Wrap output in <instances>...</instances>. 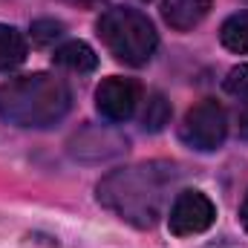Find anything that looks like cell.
Returning <instances> with one entry per match:
<instances>
[{
	"instance_id": "cell-1",
	"label": "cell",
	"mask_w": 248,
	"mask_h": 248,
	"mask_svg": "<svg viewBox=\"0 0 248 248\" xmlns=\"http://www.w3.org/2000/svg\"><path fill=\"white\" fill-rule=\"evenodd\" d=\"M168 182L170 173L162 165H133L104 176L98 185V199L122 219L139 228H150L162 211Z\"/></svg>"
},
{
	"instance_id": "cell-2",
	"label": "cell",
	"mask_w": 248,
	"mask_h": 248,
	"mask_svg": "<svg viewBox=\"0 0 248 248\" xmlns=\"http://www.w3.org/2000/svg\"><path fill=\"white\" fill-rule=\"evenodd\" d=\"M72 107V93L46 72L20 75L0 87V116L17 127H52Z\"/></svg>"
},
{
	"instance_id": "cell-3",
	"label": "cell",
	"mask_w": 248,
	"mask_h": 248,
	"mask_svg": "<svg viewBox=\"0 0 248 248\" xmlns=\"http://www.w3.org/2000/svg\"><path fill=\"white\" fill-rule=\"evenodd\" d=\"M98 35L104 41V46L130 66H141L153 58L156 52V29L150 23L147 15H141L139 9H127L116 6L107 9L98 20Z\"/></svg>"
},
{
	"instance_id": "cell-4",
	"label": "cell",
	"mask_w": 248,
	"mask_h": 248,
	"mask_svg": "<svg viewBox=\"0 0 248 248\" xmlns=\"http://www.w3.org/2000/svg\"><path fill=\"white\" fill-rule=\"evenodd\" d=\"M182 141L193 150H202V153H211V150H219L225 136H228V116L222 110V104L205 98L199 101L196 107H190L182 122L179 130Z\"/></svg>"
},
{
	"instance_id": "cell-5",
	"label": "cell",
	"mask_w": 248,
	"mask_h": 248,
	"mask_svg": "<svg viewBox=\"0 0 248 248\" xmlns=\"http://www.w3.org/2000/svg\"><path fill=\"white\" fill-rule=\"evenodd\" d=\"M214 219H217V208L202 190H182L170 205L168 228L176 237H193V234L208 231Z\"/></svg>"
},
{
	"instance_id": "cell-6",
	"label": "cell",
	"mask_w": 248,
	"mask_h": 248,
	"mask_svg": "<svg viewBox=\"0 0 248 248\" xmlns=\"http://www.w3.org/2000/svg\"><path fill=\"white\" fill-rule=\"evenodd\" d=\"M95 107L110 122H127L139 107V87L127 78H107L95 90Z\"/></svg>"
},
{
	"instance_id": "cell-7",
	"label": "cell",
	"mask_w": 248,
	"mask_h": 248,
	"mask_svg": "<svg viewBox=\"0 0 248 248\" xmlns=\"http://www.w3.org/2000/svg\"><path fill=\"white\" fill-rule=\"evenodd\" d=\"M211 12V0H162V17L170 29L187 32L199 26Z\"/></svg>"
},
{
	"instance_id": "cell-8",
	"label": "cell",
	"mask_w": 248,
	"mask_h": 248,
	"mask_svg": "<svg viewBox=\"0 0 248 248\" xmlns=\"http://www.w3.org/2000/svg\"><path fill=\"white\" fill-rule=\"evenodd\" d=\"M52 61L58 63V66H63V69H69V72H78V75L93 72V69L98 66V58H95L93 46L84 44V41H69V44H63L61 49H55Z\"/></svg>"
},
{
	"instance_id": "cell-9",
	"label": "cell",
	"mask_w": 248,
	"mask_h": 248,
	"mask_svg": "<svg viewBox=\"0 0 248 248\" xmlns=\"http://www.w3.org/2000/svg\"><path fill=\"white\" fill-rule=\"evenodd\" d=\"M23 61H26V38L15 26L0 23V72L15 69Z\"/></svg>"
},
{
	"instance_id": "cell-10",
	"label": "cell",
	"mask_w": 248,
	"mask_h": 248,
	"mask_svg": "<svg viewBox=\"0 0 248 248\" xmlns=\"http://www.w3.org/2000/svg\"><path fill=\"white\" fill-rule=\"evenodd\" d=\"M219 41H222L225 49H231L237 55H246L248 52V12H237V15H231L222 23Z\"/></svg>"
},
{
	"instance_id": "cell-11",
	"label": "cell",
	"mask_w": 248,
	"mask_h": 248,
	"mask_svg": "<svg viewBox=\"0 0 248 248\" xmlns=\"http://www.w3.org/2000/svg\"><path fill=\"white\" fill-rule=\"evenodd\" d=\"M168 122H170V107H168V101H165L159 93L150 95L147 110H144V130H147V133H159Z\"/></svg>"
},
{
	"instance_id": "cell-12",
	"label": "cell",
	"mask_w": 248,
	"mask_h": 248,
	"mask_svg": "<svg viewBox=\"0 0 248 248\" xmlns=\"http://www.w3.org/2000/svg\"><path fill=\"white\" fill-rule=\"evenodd\" d=\"M225 93L234 95V98H240L243 104H248V63H240V66H234V69L228 72V78H225Z\"/></svg>"
},
{
	"instance_id": "cell-13",
	"label": "cell",
	"mask_w": 248,
	"mask_h": 248,
	"mask_svg": "<svg viewBox=\"0 0 248 248\" xmlns=\"http://www.w3.org/2000/svg\"><path fill=\"white\" fill-rule=\"evenodd\" d=\"M61 35H63V26L58 20H35V23H32V41L41 44V46L58 41Z\"/></svg>"
},
{
	"instance_id": "cell-14",
	"label": "cell",
	"mask_w": 248,
	"mask_h": 248,
	"mask_svg": "<svg viewBox=\"0 0 248 248\" xmlns=\"http://www.w3.org/2000/svg\"><path fill=\"white\" fill-rule=\"evenodd\" d=\"M240 136L248 139V104H243V110H240Z\"/></svg>"
},
{
	"instance_id": "cell-15",
	"label": "cell",
	"mask_w": 248,
	"mask_h": 248,
	"mask_svg": "<svg viewBox=\"0 0 248 248\" xmlns=\"http://www.w3.org/2000/svg\"><path fill=\"white\" fill-rule=\"evenodd\" d=\"M240 217H243V225L248 228V196H246V202H243V211H240Z\"/></svg>"
}]
</instances>
